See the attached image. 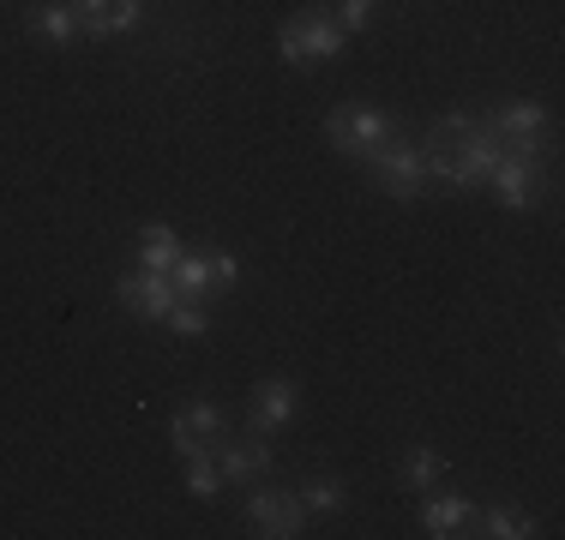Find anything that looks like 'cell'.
<instances>
[{"label":"cell","instance_id":"cell-1","mask_svg":"<svg viewBox=\"0 0 565 540\" xmlns=\"http://www.w3.org/2000/svg\"><path fill=\"white\" fill-rule=\"evenodd\" d=\"M343 48H349V31L338 24L331 7H307V12H295L289 24H277V54H282V66H295V73L343 61Z\"/></svg>","mask_w":565,"mask_h":540},{"label":"cell","instance_id":"cell-2","mask_svg":"<svg viewBox=\"0 0 565 540\" xmlns=\"http://www.w3.org/2000/svg\"><path fill=\"white\" fill-rule=\"evenodd\" d=\"M397 120L385 115V108H361V102H349V108H331L326 115V139H331V151L349 156V162H373L385 151V144L397 139Z\"/></svg>","mask_w":565,"mask_h":540},{"label":"cell","instance_id":"cell-3","mask_svg":"<svg viewBox=\"0 0 565 540\" xmlns=\"http://www.w3.org/2000/svg\"><path fill=\"white\" fill-rule=\"evenodd\" d=\"M361 169L373 174V186H380L385 198H397V205H415V198L427 193V151H422V139H397L385 144L373 162H361Z\"/></svg>","mask_w":565,"mask_h":540},{"label":"cell","instance_id":"cell-4","mask_svg":"<svg viewBox=\"0 0 565 540\" xmlns=\"http://www.w3.org/2000/svg\"><path fill=\"white\" fill-rule=\"evenodd\" d=\"M488 132L505 144V151H523V156H542L554 144V108L547 102H500L488 108Z\"/></svg>","mask_w":565,"mask_h":540},{"label":"cell","instance_id":"cell-5","mask_svg":"<svg viewBox=\"0 0 565 540\" xmlns=\"http://www.w3.org/2000/svg\"><path fill=\"white\" fill-rule=\"evenodd\" d=\"M241 522H247V534H259V540H295V534H307L301 498H295L289 486H259V480H253L247 505H241Z\"/></svg>","mask_w":565,"mask_h":540},{"label":"cell","instance_id":"cell-6","mask_svg":"<svg viewBox=\"0 0 565 540\" xmlns=\"http://www.w3.org/2000/svg\"><path fill=\"white\" fill-rule=\"evenodd\" d=\"M481 186H493V205L511 210V216H523V210H535L542 205V193H547V174H542V156H523V151H505L500 162H493V174Z\"/></svg>","mask_w":565,"mask_h":540},{"label":"cell","instance_id":"cell-7","mask_svg":"<svg viewBox=\"0 0 565 540\" xmlns=\"http://www.w3.org/2000/svg\"><path fill=\"white\" fill-rule=\"evenodd\" d=\"M295 414H301V385H295V378H259V385H253V397H247V432L277 439Z\"/></svg>","mask_w":565,"mask_h":540},{"label":"cell","instance_id":"cell-8","mask_svg":"<svg viewBox=\"0 0 565 540\" xmlns=\"http://www.w3.org/2000/svg\"><path fill=\"white\" fill-rule=\"evenodd\" d=\"M115 301L127 306L132 318H145V324H163L174 313V282H169V270H127V277L115 282Z\"/></svg>","mask_w":565,"mask_h":540},{"label":"cell","instance_id":"cell-9","mask_svg":"<svg viewBox=\"0 0 565 540\" xmlns=\"http://www.w3.org/2000/svg\"><path fill=\"white\" fill-rule=\"evenodd\" d=\"M223 432H228V421H223L217 402H181V409L169 414V444H174L181 456H193V451H217Z\"/></svg>","mask_w":565,"mask_h":540},{"label":"cell","instance_id":"cell-10","mask_svg":"<svg viewBox=\"0 0 565 540\" xmlns=\"http://www.w3.org/2000/svg\"><path fill=\"white\" fill-rule=\"evenodd\" d=\"M217 468H223V480H235V486H253V480H265L271 475V439H259V432H223L217 439Z\"/></svg>","mask_w":565,"mask_h":540},{"label":"cell","instance_id":"cell-11","mask_svg":"<svg viewBox=\"0 0 565 540\" xmlns=\"http://www.w3.org/2000/svg\"><path fill=\"white\" fill-rule=\"evenodd\" d=\"M476 522V505L469 498H446V493H422V529L434 540H451Z\"/></svg>","mask_w":565,"mask_h":540},{"label":"cell","instance_id":"cell-12","mask_svg":"<svg viewBox=\"0 0 565 540\" xmlns=\"http://www.w3.org/2000/svg\"><path fill=\"white\" fill-rule=\"evenodd\" d=\"M24 31H31L36 43H49V48H73L78 43V12L66 7V0H55V7H31Z\"/></svg>","mask_w":565,"mask_h":540},{"label":"cell","instance_id":"cell-13","mask_svg":"<svg viewBox=\"0 0 565 540\" xmlns=\"http://www.w3.org/2000/svg\"><path fill=\"white\" fill-rule=\"evenodd\" d=\"M139 12L145 0H109L97 19H78V43H115V36H127L139 24Z\"/></svg>","mask_w":565,"mask_h":540},{"label":"cell","instance_id":"cell-14","mask_svg":"<svg viewBox=\"0 0 565 540\" xmlns=\"http://www.w3.org/2000/svg\"><path fill=\"white\" fill-rule=\"evenodd\" d=\"M439 475H446V456H439L434 444H415V451H403V463H397V486H403V493H434Z\"/></svg>","mask_w":565,"mask_h":540},{"label":"cell","instance_id":"cell-15","mask_svg":"<svg viewBox=\"0 0 565 540\" xmlns=\"http://www.w3.org/2000/svg\"><path fill=\"white\" fill-rule=\"evenodd\" d=\"M295 498H301L307 517H338V510H349V486L338 475H307L295 486Z\"/></svg>","mask_w":565,"mask_h":540},{"label":"cell","instance_id":"cell-16","mask_svg":"<svg viewBox=\"0 0 565 540\" xmlns=\"http://www.w3.org/2000/svg\"><path fill=\"white\" fill-rule=\"evenodd\" d=\"M181 235H174L169 223H145L139 228V270H174V259H181Z\"/></svg>","mask_w":565,"mask_h":540},{"label":"cell","instance_id":"cell-17","mask_svg":"<svg viewBox=\"0 0 565 540\" xmlns=\"http://www.w3.org/2000/svg\"><path fill=\"white\" fill-rule=\"evenodd\" d=\"M476 522H481V534H493V540L542 534V529H535V517H530V510H518V505H488V510H476Z\"/></svg>","mask_w":565,"mask_h":540},{"label":"cell","instance_id":"cell-18","mask_svg":"<svg viewBox=\"0 0 565 540\" xmlns=\"http://www.w3.org/2000/svg\"><path fill=\"white\" fill-rule=\"evenodd\" d=\"M169 282H174V294L181 301H211V264H205V252H181L174 259V270H169Z\"/></svg>","mask_w":565,"mask_h":540},{"label":"cell","instance_id":"cell-19","mask_svg":"<svg viewBox=\"0 0 565 540\" xmlns=\"http://www.w3.org/2000/svg\"><path fill=\"white\" fill-rule=\"evenodd\" d=\"M181 463H186V493H193V498H217L223 493V468H217V456H211V451H193V456H181Z\"/></svg>","mask_w":565,"mask_h":540},{"label":"cell","instance_id":"cell-20","mask_svg":"<svg viewBox=\"0 0 565 540\" xmlns=\"http://www.w3.org/2000/svg\"><path fill=\"white\" fill-rule=\"evenodd\" d=\"M174 336H186V343H199V336H211V313H205V301H174V313L163 318Z\"/></svg>","mask_w":565,"mask_h":540},{"label":"cell","instance_id":"cell-21","mask_svg":"<svg viewBox=\"0 0 565 540\" xmlns=\"http://www.w3.org/2000/svg\"><path fill=\"white\" fill-rule=\"evenodd\" d=\"M205 264H211V289H217V294H228V289L241 282V259H235V252L211 247V252H205Z\"/></svg>","mask_w":565,"mask_h":540},{"label":"cell","instance_id":"cell-22","mask_svg":"<svg viewBox=\"0 0 565 540\" xmlns=\"http://www.w3.org/2000/svg\"><path fill=\"white\" fill-rule=\"evenodd\" d=\"M331 12H338V24H343L349 36H355V31H367V24H373V0H338Z\"/></svg>","mask_w":565,"mask_h":540},{"label":"cell","instance_id":"cell-23","mask_svg":"<svg viewBox=\"0 0 565 540\" xmlns=\"http://www.w3.org/2000/svg\"><path fill=\"white\" fill-rule=\"evenodd\" d=\"M66 7H73V12H78V19H97V12H103V7H109V0H66Z\"/></svg>","mask_w":565,"mask_h":540}]
</instances>
